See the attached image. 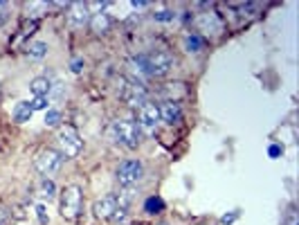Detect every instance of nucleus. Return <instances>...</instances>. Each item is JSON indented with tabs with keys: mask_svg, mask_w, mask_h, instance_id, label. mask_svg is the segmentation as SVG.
<instances>
[{
	"mask_svg": "<svg viewBox=\"0 0 299 225\" xmlns=\"http://www.w3.org/2000/svg\"><path fill=\"white\" fill-rule=\"evenodd\" d=\"M108 138L115 144H122L126 149H135L140 144V128L133 120H115L108 128Z\"/></svg>",
	"mask_w": 299,
	"mask_h": 225,
	"instance_id": "f257e3e1",
	"label": "nucleus"
},
{
	"mask_svg": "<svg viewBox=\"0 0 299 225\" xmlns=\"http://www.w3.org/2000/svg\"><path fill=\"white\" fill-rule=\"evenodd\" d=\"M83 212V189L79 185H67L61 191V216L65 221H77Z\"/></svg>",
	"mask_w": 299,
	"mask_h": 225,
	"instance_id": "f03ea898",
	"label": "nucleus"
},
{
	"mask_svg": "<svg viewBox=\"0 0 299 225\" xmlns=\"http://www.w3.org/2000/svg\"><path fill=\"white\" fill-rule=\"evenodd\" d=\"M56 146L63 158H77L83 149V140L75 126H61L56 131Z\"/></svg>",
	"mask_w": 299,
	"mask_h": 225,
	"instance_id": "7ed1b4c3",
	"label": "nucleus"
},
{
	"mask_svg": "<svg viewBox=\"0 0 299 225\" xmlns=\"http://www.w3.org/2000/svg\"><path fill=\"white\" fill-rule=\"evenodd\" d=\"M63 160L65 158L56 149H43V151H38L36 158H34V169H36L43 178H50V176H54V173L61 171Z\"/></svg>",
	"mask_w": 299,
	"mask_h": 225,
	"instance_id": "20e7f679",
	"label": "nucleus"
},
{
	"mask_svg": "<svg viewBox=\"0 0 299 225\" xmlns=\"http://www.w3.org/2000/svg\"><path fill=\"white\" fill-rule=\"evenodd\" d=\"M144 176V165L137 160V158H128V160H122L115 169V178L122 187H133L137 185Z\"/></svg>",
	"mask_w": 299,
	"mask_h": 225,
	"instance_id": "39448f33",
	"label": "nucleus"
},
{
	"mask_svg": "<svg viewBox=\"0 0 299 225\" xmlns=\"http://www.w3.org/2000/svg\"><path fill=\"white\" fill-rule=\"evenodd\" d=\"M196 30L200 32V36H221V34L225 32V22L221 18V14L218 11H200L198 16H196ZM196 32V34H198Z\"/></svg>",
	"mask_w": 299,
	"mask_h": 225,
	"instance_id": "423d86ee",
	"label": "nucleus"
},
{
	"mask_svg": "<svg viewBox=\"0 0 299 225\" xmlns=\"http://www.w3.org/2000/svg\"><path fill=\"white\" fill-rule=\"evenodd\" d=\"M146 63H149L151 77H162L176 65V56L169 50H155V52L146 54Z\"/></svg>",
	"mask_w": 299,
	"mask_h": 225,
	"instance_id": "0eeeda50",
	"label": "nucleus"
},
{
	"mask_svg": "<svg viewBox=\"0 0 299 225\" xmlns=\"http://www.w3.org/2000/svg\"><path fill=\"white\" fill-rule=\"evenodd\" d=\"M140 122H137V128H142L146 133H153L160 124V110H157V104L153 101H146L144 106H140Z\"/></svg>",
	"mask_w": 299,
	"mask_h": 225,
	"instance_id": "6e6552de",
	"label": "nucleus"
},
{
	"mask_svg": "<svg viewBox=\"0 0 299 225\" xmlns=\"http://www.w3.org/2000/svg\"><path fill=\"white\" fill-rule=\"evenodd\" d=\"M120 97L126 101L128 106L137 108V106L146 104V90H144L142 83H137V81H131V83L124 81V86L120 88Z\"/></svg>",
	"mask_w": 299,
	"mask_h": 225,
	"instance_id": "1a4fd4ad",
	"label": "nucleus"
},
{
	"mask_svg": "<svg viewBox=\"0 0 299 225\" xmlns=\"http://www.w3.org/2000/svg\"><path fill=\"white\" fill-rule=\"evenodd\" d=\"M90 22V9L86 3H72L67 5V25L72 30H83Z\"/></svg>",
	"mask_w": 299,
	"mask_h": 225,
	"instance_id": "9d476101",
	"label": "nucleus"
},
{
	"mask_svg": "<svg viewBox=\"0 0 299 225\" xmlns=\"http://www.w3.org/2000/svg\"><path fill=\"white\" fill-rule=\"evenodd\" d=\"M157 110H160V122L169 124V126H173V124H180V120H182V106H180L176 99L162 101V104L157 106Z\"/></svg>",
	"mask_w": 299,
	"mask_h": 225,
	"instance_id": "9b49d317",
	"label": "nucleus"
},
{
	"mask_svg": "<svg viewBox=\"0 0 299 225\" xmlns=\"http://www.w3.org/2000/svg\"><path fill=\"white\" fill-rule=\"evenodd\" d=\"M117 207H120L117 205V194H108V196H104V198L95 200L93 212H95V216H97L99 221H110V216L115 214Z\"/></svg>",
	"mask_w": 299,
	"mask_h": 225,
	"instance_id": "f8f14e48",
	"label": "nucleus"
},
{
	"mask_svg": "<svg viewBox=\"0 0 299 225\" xmlns=\"http://www.w3.org/2000/svg\"><path fill=\"white\" fill-rule=\"evenodd\" d=\"M90 30H93L97 36H104V34H108L110 32V27H112V18L106 11H99V14H93L90 16Z\"/></svg>",
	"mask_w": 299,
	"mask_h": 225,
	"instance_id": "ddd939ff",
	"label": "nucleus"
},
{
	"mask_svg": "<svg viewBox=\"0 0 299 225\" xmlns=\"http://www.w3.org/2000/svg\"><path fill=\"white\" fill-rule=\"evenodd\" d=\"M205 38L200 36V34H196V32H187L185 34V38H182V48H185V52L187 54H198L205 50Z\"/></svg>",
	"mask_w": 299,
	"mask_h": 225,
	"instance_id": "4468645a",
	"label": "nucleus"
},
{
	"mask_svg": "<svg viewBox=\"0 0 299 225\" xmlns=\"http://www.w3.org/2000/svg\"><path fill=\"white\" fill-rule=\"evenodd\" d=\"M34 194H36V198L38 200H45V202H50L56 196V185H54V180L52 178H41L38 180V185H36V189H34Z\"/></svg>",
	"mask_w": 299,
	"mask_h": 225,
	"instance_id": "2eb2a0df",
	"label": "nucleus"
},
{
	"mask_svg": "<svg viewBox=\"0 0 299 225\" xmlns=\"http://www.w3.org/2000/svg\"><path fill=\"white\" fill-rule=\"evenodd\" d=\"M128 68H131V72L135 77H137V83H142L144 79H149L151 77V72H149V63H146V56H133L131 59V63H128Z\"/></svg>",
	"mask_w": 299,
	"mask_h": 225,
	"instance_id": "dca6fc26",
	"label": "nucleus"
},
{
	"mask_svg": "<svg viewBox=\"0 0 299 225\" xmlns=\"http://www.w3.org/2000/svg\"><path fill=\"white\" fill-rule=\"evenodd\" d=\"M30 90L34 93V97H48L50 93V79L48 77H36L30 81Z\"/></svg>",
	"mask_w": 299,
	"mask_h": 225,
	"instance_id": "f3484780",
	"label": "nucleus"
},
{
	"mask_svg": "<svg viewBox=\"0 0 299 225\" xmlns=\"http://www.w3.org/2000/svg\"><path fill=\"white\" fill-rule=\"evenodd\" d=\"M32 112H34V110H32L30 101H18V104H16V108H14V122H16V124L30 122Z\"/></svg>",
	"mask_w": 299,
	"mask_h": 225,
	"instance_id": "a211bd4d",
	"label": "nucleus"
},
{
	"mask_svg": "<svg viewBox=\"0 0 299 225\" xmlns=\"http://www.w3.org/2000/svg\"><path fill=\"white\" fill-rule=\"evenodd\" d=\"M165 200L160 198V196H149V198L144 200V212L151 214V216H155V214H162L165 212Z\"/></svg>",
	"mask_w": 299,
	"mask_h": 225,
	"instance_id": "6ab92c4d",
	"label": "nucleus"
},
{
	"mask_svg": "<svg viewBox=\"0 0 299 225\" xmlns=\"http://www.w3.org/2000/svg\"><path fill=\"white\" fill-rule=\"evenodd\" d=\"M48 43H43V41H32L30 45L25 48V52L27 56H32V59H43L45 54H48Z\"/></svg>",
	"mask_w": 299,
	"mask_h": 225,
	"instance_id": "aec40b11",
	"label": "nucleus"
},
{
	"mask_svg": "<svg viewBox=\"0 0 299 225\" xmlns=\"http://www.w3.org/2000/svg\"><path fill=\"white\" fill-rule=\"evenodd\" d=\"M59 124H61V110H54V108L45 110V126L56 128Z\"/></svg>",
	"mask_w": 299,
	"mask_h": 225,
	"instance_id": "412c9836",
	"label": "nucleus"
},
{
	"mask_svg": "<svg viewBox=\"0 0 299 225\" xmlns=\"http://www.w3.org/2000/svg\"><path fill=\"white\" fill-rule=\"evenodd\" d=\"M63 95H65V86L61 81H56V83H50V93H48V99L52 97L54 101H59V99H63Z\"/></svg>",
	"mask_w": 299,
	"mask_h": 225,
	"instance_id": "4be33fe9",
	"label": "nucleus"
},
{
	"mask_svg": "<svg viewBox=\"0 0 299 225\" xmlns=\"http://www.w3.org/2000/svg\"><path fill=\"white\" fill-rule=\"evenodd\" d=\"M48 104H50L48 97H34V99L30 101L32 110H48Z\"/></svg>",
	"mask_w": 299,
	"mask_h": 225,
	"instance_id": "5701e85b",
	"label": "nucleus"
},
{
	"mask_svg": "<svg viewBox=\"0 0 299 225\" xmlns=\"http://www.w3.org/2000/svg\"><path fill=\"white\" fill-rule=\"evenodd\" d=\"M126 218H128V210H126V207H117L115 214L110 216V221L112 223H126Z\"/></svg>",
	"mask_w": 299,
	"mask_h": 225,
	"instance_id": "b1692460",
	"label": "nucleus"
},
{
	"mask_svg": "<svg viewBox=\"0 0 299 225\" xmlns=\"http://www.w3.org/2000/svg\"><path fill=\"white\" fill-rule=\"evenodd\" d=\"M153 18L160 20V22H167V20H173V18H176V14H173L171 9H162V11H155Z\"/></svg>",
	"mask_w": 299,
	"mask_h": 225,
	"instance_id": "393cba45",
	"label": "nucleus"
},
{
	"mask_svg": "<svg viewBox=\"0 0 299 225\" xmlns=\"http://www.w3.org/2000/svg\"><path fill=\"white\" fill-rule=\"evenodd\" d=\"M83 68H86V61H83L81 56H77V59H72V63H70V70L75 72V75H81V72H83Z\"/></svg>",
	"mask_w": 299,
	"mask_h": 225,
	"instance_id": "a878e982",
	"label": "nucleus"
},
{
	"mask_svg": "<svg viewBox=\"0 0 299 225\" xmlns=\"http://www.w3.org/2000/svg\"><path fill=\"white\" fill-rule=\"evenodd\" d=\"M268 155L272 158V160H277V158L284 155V146H281V144H270L268 146Z\"/></svg>",
	"mask_w": 299,
	"mask_h": 225,
	"instance_id": "bb28decb",
	"label": "nucleus"
},
{
	"mask_svg": "<svg viewBox=\"0 0 299 225\" xmlns=\"http://www.w3.org/2000/svg\"><path fill=\"white\" fill-rule=\"evenodd\" d=\"M36 216H38V223L41 225H48L50 218L45 216V205H36Z\"/></svg>",
	"mask_w": 299,
	"mask_h": 225,
	"instance_id": "cd10ccee",
	"label": "nucleus"
},
{
	"mask_svg": "<svg viewBox=\"0 0 299 225\" xmlns=\"http://www.w3.org/2000/svg\"><path fill=\"white\" fill-rule=\"evenodd\" d=\"M7 11H9V5L0 0V22H5V20H7Z\"/></svg>",
	"mask_w": 299,
	"mask_h": 225,
	"instance_id": "c85d7f7f",
	"label": "nucleus"
},
{
	"mask_svg": "<svg viewBox=\"0 0 299 225\" xmlns=\"http://www.w3.org/2000/svg\"><path fill=\"white\" fill-rule=\"evenodd\" d=\"M236 218H239V212H234V214H225V216L221 218V223H223V225H229V223H234Z\"/></svg>",
	"mask_w": 299,
	"mask_h": 225,
	"instance_id": "c756f323",
	"label": "nucleus"
},
{
	"mask_svg": "<svg viewBox=\"0 0 299 225\" xmlns=\"http://www.w3.org/2000/svg\"><path fill=\"white\" fill-rule=\"evenodd\" d=\"M7 216H9L7 210H3V207H0V225H5V223H7Z\"/></svg>",
	"mask_w": 299,
	"mask_h": 225,
	"instance_id": "7c9ffc66",
	"label": "nucleus"
},
{
	"mask_svg": "<svg viewBox=\"0 0 299 225\" xmlns=\"http://www.w3.org/2000/svg\"><path fill=\"white\" fill-rule=\"evenodd\" d=\"M126 225H142V223H126Z\"/></svg>",
	"mask_w": 299,
	"mask_h": 225,
	"instance_id": "2f4dec72",
	"label": "nucleus"
},
{
	"mask_svg": "<svg viewBox=\"0 0 299 225\" xmlns=\"http://www.w3.org/2000/svg\"><path fill=\"white\" fill-rule=\"evenodd\" d=\"M157 225H167V223H157Z\"/></svg>",
	"mask_w": 299,
	"mask_h": 225,
	"instance_id": "473e14b6",
	"label": "nucleus"
},
{
	"mask_svg": "<svg viewBox=\"0 0 299 225\" xmlns=\"http://www.w3.org/2000/svg\"><path fill=\"white\" fill-rule=\"evenodd\" d=\"M0 97H3V90H0Z\"/></svg>",
	"mask_w": 299,
	"mask_h": 225,
	"instance_id": "72a5a7b5",
	"label": "nucleus"
}]
</instances>
